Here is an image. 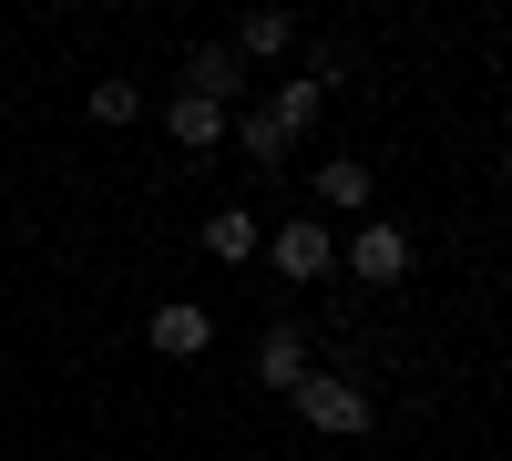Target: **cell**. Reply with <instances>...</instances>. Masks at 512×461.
Returning a JSON list of instances; mask_svg holds the SVG:
<instances>
[{"instance_id": "1", "label": "cell", "mask_w": 512, "mask_h": 461, "mask_svg": "<svg viewBox=\"0 0 512 461\" xmlns=\"http://www.w3.org/2000/svg\"><path fill=\"white\" fill-rule=\"evenodd\" d=\"M297 421H308L318 441H359L369 431V390L349 380V369H308V380H297Z\"/></svg>"}, {"instance_id": "2", "label": "cell", "mask_w": 512, "mask_h": 461, "mask_svg": "<svg viewBox=\"0 0 512 461\" xmlns=\"http://www.w3.org/2000/svg\"><path fill=\"white\" fill-rule=\"evenodd\" d=\"M338 267H349L359 287H400L410 277V226H390V216H369L349 246H338Z\"/></svg>"}, {"instance_id": "3", "label": "cell", "mask_w": 512, "mask_h": 461, "mask_svg": "<svg viewBox=\"0 0 512 461\" xmlns=\"http://www.w3.org/2000/svg\"><path fill=\"white\" fill-rule=\"evenodd\" d=\"M267 257H277V277L318 287V277L338 267V236H328V216H297V226H277V236H267Z\"/></svg>"}, {"instance_id": "4", "label": "cell", "mask_w": 512, "mask_h": 461, "mask_svg": "<svg viewBox=\"0 0 512 461\" xmlns=\"http://www.w3.org/2000/svg\"><path fill=\"white\" fill-rule=\"evenodd\" d=\"M144 339H154V359H205V339H216V318H205L195 298H164Z\"/></svg>"}, {"instance_id": "5", "label": "cell", "mask_w": 512, "mask_h": 461, "mask_svg": "<svg viewBox=\"0 0 512 461\" xmlns=\"http://www.w3.org/2000/svg\"><path fill=\"white\" fill-rule=\"evenodd\" d=\"M338 72H349V62H338V52H318V62L297 72V82H277V103H267V113L287 123V134H308V123H318V103H328V82H338Z\"/></svg>"}, {"instance_id": "6", "label": "cell", "mask_w": 512, "mask_h": 461, "mask_svg": "<svg viewBox=\"0 0 512 461\" xmlns=\"http://www.w3.org/2000/svg\"><path fill=\"white\" fill-rule=\"evenodd\" d=\"M308 328H267V339H256V380H267V390H287L297 400V380H308Z\"/></svg>"}, {"instance_id": "7", "label": "cell", "mask_w": 512, "mask_h": 461, "mask_svg": "<svg viewBox=\"0 0 512 461\" xmlns=\"http://www.w3.org/2000/svg\"><path fill=\"white\" fill-rule=\"evenodd\" d=\"M226 103H205V93H175V103H164V134H175L185 154H205V144H226Z\"/></svg>"}, {"instance_id": "8", "label": "cell", "mask_w": 512, "mask_h": 461, "mask_svg": "<svg viewBox=\"0 0 512 461\" xmlns=\"http://www.w3.org/2000/svg\"><path fill=\"white\" fill-rule=\"evenodd\" d=\"M205 257H216V267H246V257H267V226H256L246 205H226V216H205Z\"/></svg>"}, {"instance_id": "9", "label": "cell", "mask_w": 512, "mask_h": 461, "mask_svg": "<svg viewBox=\"0 0 512 461\" xmlns=\"http://www.w3.org/2000/svg\"><path fill=\"white\" fill-rule=\"evenodd\" d=\"M226 52H236V62H277V52H297V21H287V11H246V21L226 31Z\"/></svg>"}, {"instance_id": "10", "label": "cell", "mask_w": 512, "mask_h": 461, "mask_svg": "<svg viewBox=\"0 0 512 461\" xmlns=\"http://www.w3.org/2000/svg\"><path fill=\"white\" fill-rule=\"evenodd\" d=\"M185 93H205V103H236V93H246V62L226 52V41H205V52L185 62Z\"/></svg>"}, {"instance_id": "11", "label": "cell", "mask_w": 512, "mask_h": 461, "mask_svg": "<svg viewBox=\"0 0 512 461\" xmlns=\"http://www.w3.org/2000/svg\"><path fill=\"white\" fill-rule=\"evenodd\" d=\"M318 205L328 216H369V164H318Z\"/></svg>"}, {"instance_id": "12", "label": "cell", "mask_w": 512, "mask_h": 461, "mask_svg": "<svg viewBox=\"0 0 512 461\" xmlns=\"http://www.w3.org/2000/svg\"><path fill=\"white\" fill-rule=\"evenodd\" d=\"M226 134H236V144H246V154H256V164H277V154H287V144H297V134H287V123H277V113H267V103H246V113H236V123H226Z\"/></svg>"}, {"instance_id": "13", "label": "cell", "mask_w": 512, "mask_h": 461, "mask_svg": "<svg viewBox=\"0 0 512 461\" xmlns=\"http://www.w3.org/2000/svg\"><path fill=\"white\" fill-rule=\"evenodd\" d=\"M134 113H144V93H134L123 72H113V82H93V123H134Z\"/></svg>"}, {"instance_id": "14", "label": "cell", "mask_w": 512, "mask_h": 461, "mask_svg": "<svg viewBox=\"0 0 512 461\" xmlns=\"http://www.w3.org/2000/svg\"><path fill=\"white\" fill-rule=\"evenodd\" d=\"M502 185H512V144H502Z\"/></svg>"}]
</instances>
